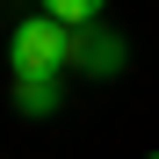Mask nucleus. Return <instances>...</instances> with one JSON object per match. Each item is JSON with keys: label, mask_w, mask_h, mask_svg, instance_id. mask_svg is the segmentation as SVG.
Listing matches in <instances>:
<instances>
[{"label": "nucleus", "mask_w": 159, "mask_h": 159, "mask_svg": "<svg viewBox=\"0 0 159 159\" xmlns=\"http://www.w3.org/2000/svg\"><path fill=\"white\" fill-rule=\"evenodd\" d=\"M72 65L94 72V80H116V72L130 65V51H123V36H109V29H72Z\"/></svg>", "instance_id": "obj_2"}, {"label": "nucleus", "mask_w": 159, "mask_h": 159, "mask_svg": "<svg viewBox=\"0 0 159 159\" xmlns=\"http://www.w3.org/2000/svg\"><path fill=\"white\" fill-rule=\"evenodd\" d=\"M101 7H109V0H43V15H51V22H65V29H94Z\"/></svg>", "instance_id": "obj_4"}, {"label": "nucleus", "mask_w": 159, "mask_h": 159, "mask_svg": "<svg viewBox=\"0 0 159 159\" xmlns=\"http://www.w3.org/2000/svg\"><path fill=\"white\" fill-rule=\"evenodd\" d=\"M145 159H159V152H145Z\"/></svg>", "instance_id": "obj_5"}, {"label": "nucleus", "mask_w": 159, "mask_h": 159, "mask_svg": "<svg viewBox=\"0 0 159 159\" xmlns=\"http://www.w3.org/2000/svg\"><path fill=\"white\" fill-rule=\"evenodd\" d=\"M7 65H15V80H58V72L72 65V29H65V22H51V15L15 22V36H7Z\"/></svg>", "instance_id": "obj_1"}, {"label": "nucleus", "mask_w": 159, "mask_h": 159, "mask_svg": "<svg viewBox=\"0 0 159 159\" xmlns=\"http://www.w3.org/2000/svg\"><path fill=\"white\" fill-rule=\"evenodd\" d=\"M15 109L22 116H51L58 109V80H15Z\"/></svg>", "instance_id": "obj_3"}]
</instances>
